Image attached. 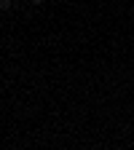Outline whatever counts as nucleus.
<instances>
[{
  "label": "nucleus",
  "instance_id": "f03ea898",
  "mask_svg": "<svg viewBox=\"0 0 134 150\" xmlns=\"http://www.w3.org/2000/svg\"><path fill=\"white\" fill-rule=\"evenodd\" d=\"M32 3H43V0H32Z\"/></svg>",
  "mask_w": 134,
  "mask_h": 150
},
{
  "label": "nucleus",
  "instance_id": "f257e3e1",
  "mask_svg": "<svg viewBox=\"0 0 134 150\" xmlns=\"http://www.w3.org/2000/svg\"><path fill=\"white\" fill-rule=\"evenodd\" d=\"M8 3H11V0H0V6H6V8H8Z\"/></svg>",
  "mask_w": 134,
  "mask_h": 150
}]
</instances>
